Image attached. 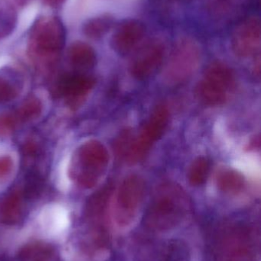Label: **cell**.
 Returning a JSON list of instances; mask_svg holds the SVG:
<instances>
[{
    "instance_id": "cell-1",
    "label": "cell",
    "mask_w": 261,
    "mask_h": 261,
    "mask_svg": "<svg viewBox=\"0 0 261 261\" xmlns=\"http://www.w3.org/2000/svg\"><path fill=\"white\" fill-rule=\"evenodd\" d=\"M191 202L179 186L165 182L158 187L144 215L146 228L165 231L179 225L191 211Z\"/></svg>"
},
{
    "instance_id": "cell-2",
    "label": "cell",
    "mask_w": 261,
    "mask_h": 261,
    "mask_svg": "<svg viewBox=\"0 0 261 261\" xmlns=\"http://www.w3.org/2000/svg\"><path fill=\"white\" fill-rule=\"evenodd\" d=\"M215 261H256L257 250L252 231L243 224L218 228L212 244Z\"/></svg>"
},
{
    "instance_id": "cell-3",
    "label": "cell",
    "mask_w": 261,
    "mask_h": 261,
    "mask_svg": "<svg viewBox=\"0 0 261 261\" xmlns=\"http://www.w3.org/2000/svg\"><path fill=\"white\" fill-rule=\"evenodd\" d=\"M65 41V29L55 16L40 18L32 29L29 38L31 56L41 63L52 62L61 53Z\"/></svg>"
},
{
    "instance_id": "cell-4",
    "label": "cell",
    "mask_w": 261,
    "mask_h": 261,
    "mask_svg": "<svg viewBox=\"0 0 261 261\" xmlns=\"http://www.w3.org/2000/svg\"><path fill=\"white\" fill-rule=\"evenodd\" d=\"M108 164L105 146L98 141H89L80 147L75 158L69 154V174L75 172L80 185L92 188L101 180Z\"/></svg>"
},
{
    "instance_id": "cell-5",
    "label": "cell",
    "mask_w": 261,
    "mask_h": 261,
    "mask_svg": "<svg viewBox=\"0 0 261 261\" xmlns=\"http://www.w3.org/2000/svg\"><path fill=\"white\" fill-rule=\"evenodd\" d=\"M236 87L234 71L220 61L211 63L196 87L198 99L208 107L223 105L231 97Z\"/></svg>"
},
{
    "instance_id": "cell-6",
    "label": "cell",
    "mask_w": 261,
    "mask_h": 261,
    "mask_svg": "<svg viewBox=\"0 0 261 261\" xmlns=\"http://www.w3.org/2000/svg\"><path fill=\"white\" fill-rule=\"evenodd\" d=\"M170 116V110L167 105H158L138 135L135 137L132 135L124 160L130 164H136L144 160L153 144L163 135Z\"/></svg>"
},
{
    "instance_id": "cell-7",
    "label": "cell",
    "mask_w": 261,
    "mask_h": 261,
    "mask_svg": "<svg viewBox=\"0 0 261 261\" xmlns=\"http://www.w3.org/2000/svg\"><path fill=\"white\" fill-rule=\"evenodd\" d=\"M146 182L142 176L130 174L120 184L114 195V216L121 226L130 225L137 214L145 196Z\"/></svg>"
},
{
    "instance_id": "cell-8",
    "label": "cell",
    "mask_w": 261,
    "mask_h": 261,
    "mask_svg": "<svg viewBox=\"0 0 261 261\" xmlns=\"http://www.w3.org/2000/svg\"><path fill=\"white\" fill-rule=\"evenodd\" d=\"M199 60L200 53L196 43L191 40H182L170 55L164 69V81L171 85L183 83L197 69Z\"/></svg>"
},
{
    "instance_id": "cell-9",
    "label": "cell",
    "mask_w": 261,
    "mask_h": 261,
    "mask_svg": "<svg viewBox=\"0 0 261 261\" xmlns=\"http://www.w3.org/2000/svg\"><path fill=\"white\" fill-rule=\"evenodd\" d=\"M165 56V47L158 41H152L139 50L132 60L130 72L139 81L147 79L160 67Z\"/></svg>"
},
{
    "instance_id": "cell-10",
    "label": "cell",
    "mask_w": 261,
    "mask_h": 261,
    "mask_svg": "<svg viewBox=\"0 0 261 261\" xmlns=\"http://www.w3.org/2000/svg\"><path fill=\"white\" fill-rule=\"evenodd\" d=\"M261 27L260 20L250 18L238 25L233 32L231 47L240 58H248L254 55L260 44Z\"/></svg>"
},
{
    "instance_id": "cell-11",
    "label": "cell",
    "mask_w": 261,
    "mask_h": 261,
    "mask_svg": "<svg viewBox=\"0 0 261 261\" xmlns=\"http://www.w3.org/2000/svg\"><path fill=\"white\" fill-rule=\"evenodd\" d=\"M146 33V28L137 20H127L117 26L111 38L113 50L121 55L133 51L140 43Z\"/></svg>"
},
{
    "instance_id": "cell-12",
    "label": "cell",
    "mask_w": 261,
    "mask_h": 261,
    "mask_svg": "<svg viewBox=\"0 0 261 261\" xmlns=\"http://www.w3.org/2000/svg\"><path fill=\"white\" fill-rule=\"evenodd\" d=\"M38 222L42 231L49 236H59L68 227V212L59 204L46 205L38 216Z\"/></svg>"
},
{
    "instance_id": "cell-13",
    "label": "cell",
    "mask_w": 261,
    "mask_h": 261,
    "mask_svg": "<svg viewBox=\"0 0 261 261\" xmlns=\"http://www.w3.org/2000/svg\"><path fill=\"white\" fill-rule=\"evenodd\" d=\"M216 182L221 191L228 194L236 195L243 191L246 181L240 172L225 167L220 169L216 173Z\"/></svg>"
},
{
    "instance_id": "cell-14",
    "label": "cell",
    "mask_w": 261,
    "mask_h": 261,
    "mask_svg": "<svg viewBox=\"0 0 261 261\" xmlns=\"http://www.w3.org/2000/svg\"><path fill=\"white\" fill-rule=\"evenodd\" d=\"M68 58L74 67L79 70H90L96 64L93 49L84 42H75L69 49Z\"/></svg>"
},
{
    "instance_id": "cell-15",
    "label": "cell",
    "mask_w": 261,
    "mask_h": 261,
    "mask_svg": "<svg viewBox=\"0 0 261 261\" xmlns=\"http://www.w3.org/2000/svg\"><path fill=\"white\" fill-rule=\"evenodd\" d=\"M188 245L180 239L169 240L161 248L159 261H191Z\"/></svg>"
},
{
    "instance_id": "cell-16",
    "label": "cell",
    "mask_w": 261,
    "mask_h": 261,
    "mask_svg": "<svg viewBox=\"0 0 261 261\" xmlns=\"http://www.w3.org/2000/svg\"><path fill=\"white\" fill-rule=\"evenodd\" d=\"M16 167L15 153L4 144H0V190L12 180Z\"/></svg>"
},
{
    "instance_id": "cell-17",
    "label": "cell",
    "mask_w": 261,
    "mask_h": 261,
    "mask_svg": "<svg viewBox=\"0 0 261 261\" xmlns=\"http://www.w3.org/2000/svg\"><path fill=\"white\" fill-rule=\"evenodd\" d=\"M17 12L9 0H0V41L7 38L15 30Z\"/></svg>"
},
{
    "instance_id": "cell-18",
    "label": "cell",
    "mask_w": 261,
    "mask_h": 261,
    "mask_svg": "<svg viewBox=\"0 0 261 261\" xmlns=\"http://www.w3.org/2000/svg\"><path fill=\"white\" fill-rule=\"evenodd\" d=\"M113 25V18L109 15H101L88 20L83 26V32L92 39L104 37Z\"/></svg>"
},
{
    "instance_id": "cell-19",
    "label": "cell",
    "mask_w": 261,
    "mask_h": 261,
    "mask_svg": "<svg viewBox=\"0 0 261 261\" xmlns=\"http://www.w3.org/2000/svg\"><path fill=\"white\" fill-rule=\"evenodd\" d=\"M210 170V162L206 158L199 156L196 158L189 167L188 179L189 184L194 187H199L205 184Z\"/></svg>"
},
{
    "instance_id": "cell-20",
    "label": "cell",
    "mask_w": 261,
    "mask_h": 261,
    "mask_svg": "<svg viewBox=\"0 0 261 261\" xmlns=\"http://www.w3.org/2000/svg\"><path fill=\"white\" fill-rule=\"evenodd\" d=\"M65 0H44V3L52 8H58L61 6Z\"/></svg>"
}]
</instances>
